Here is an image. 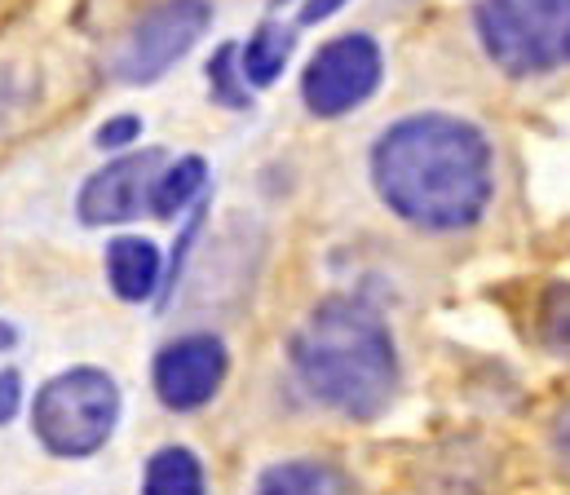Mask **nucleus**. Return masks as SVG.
<instances>
[{"label": "nucleus", "instance_id": "obj_6", "mask_svg": "<svg viewBox=\"0 0 570 495\" xmlns=\"http://www.w3.org/2000/svg\"><path fill=\"white\" fill-rule=\"evenodd\" d=\"M213 22L208 0H159L150 4L134 31L125 36V49L116 58V71L125 85H155L177 58H186L199 36Z\"/></svg>", "mask_w": 570, "mask_h": 495}, {"label": "nucleus", "instance_id": "obj_4", "mask_svg": "<svg viewBox=\"0 0 570 495\" xmlns=\"http://www.w3.org/2000/svg\"><path fill=\"white\" fill-rule=\"evenodd\" d=\"M120 420V389L98 367H71L53 376L31 407V429L53 456H94Z\"/></svg>", "mask_w": 570, "mask_h": 495}, {"label": "nucleus", "instance_id": "obj_21", "mask_svg": "<svg viewBox=\"0 0 570 495\" xmlns=\"http://www.w3.org/2000/svg\"><path fill=\"white\" fill-rule=\"evenodd\" d=\"M0 345H13V328H4V324H0Z\"/></svg>", "mask_w": 570, "mask_h": 495}, {"label": "nucleus", "instance_id": "obj_2", "mask_svg": "<svg viewBox=\"0 0 570 495\" xmlns=\"http://www.w3.org/2000/svg\"><path fill=\"white\" fill-rule=\"evenodd\" d=\"M292 367L318 403L354 420H376L399 389L394 336L350 297H327L305 315L292 336Z\"/></svg>", "mask_w": 570, "mask_h": 495}, {"label": "nucleus", "instance_id": "obj_9", "mask_svg": "<svg viewBox=\"0 0 570 495\" xmlns=\"http://www.w3.org/2000/svg\"><path fill=\"white\" fill-rule=\"evenodd\" d=\"M159 275H164V261H159V248L150 239L120 235L107 244V279H111V293L120 301H146L159 288Z\"/></svg>", "mask_w": 570, "mask_h": 495}, {"label": "nucleus", "instance_id": "obj_1", "mask_svg": "<svg viewBox=\"0 0 570 495\" xmlns=\"http://www.w3.org/2000/svg\"><path fill=\"white\" fill-rule=\"evenodd\" d=\"M372 181L390 212H399L407 226L433 235L469 230L495 190L491 142L460 116H407L376 138Z\"/></svg>", "mask_w": 570, "mask_h": 495}, {"label": "nucleus", "instance_id": "obj_16", "mask_svg": "<svg viewBox=\"0 0 570 495\" xmlns=\"http://www.w3.org/2000/svg\"><path fill=\"white\" fill-rule=\"evenodd\" d=\"M142 138V120L138 116H116V120H107L98 133H94V142L102 147V151H125L129 142H138Z\"/></svg>", "mask_w": 570, "mask_h": 495}, {"label": "nucleus", "instance_id": "obj_11", "mask_svg": "<svg viewBox=\"0 0 570 495\" xmlns=\"http://www.w3.org/2000/svg\"><path fill=\"white\" fill-rule=\"evenodd\" d=\"M204 181H208V165L199 156H181L177 165L155 172V186H150V204L146 208L155 217H181L204 195Z\"/></svg>", "mask_w": 570, "mask_h": 495}, {"label": "nucleus", "instance_id": "obj_7", "mask_svg": "<svg viewBox=\"0 0 570 495\" xmlns=\"http://www.w3.org/2000/svg\"><path fill=\"white\" fill-rule=\"evenodd\" d=\"M226 380V345L208 331L177 336L155 358V394L173 412L204 407Z\"/></svg>", "mask_w": 570, "mask_h": 495}, {"label": "nucleus", "instance_id": "obj_13", "mask_svg": "<svg viewBox=\"0 0 570 495\" xmlns=\"http://www.w3.org/2000/svg\"><path fill=\"white\" fill-rule=\"evenodd\" d=\"M142 495H204V469L195 452L186 447H164L146 465Z\"/></svg>", "mask_w": 570, "mask_h": 495}, {"label": "nucleus", "instance_id": "obj_17", "mask_svg": "<svg viewBox=\"0 0 570 495\" xmlns=\"http://www.w3.org/2000/svg\"><path fill=\"white\" fill-rule=\"evenodd\" d=\"M199 221H204V204L190 212V221H186L181 239L173 244V261H168V284H164V288H173V284H177V275H181V261H186V248H190V244H195V235H199Z\"/></svg>", "mask_w": 570, "mask_h": 495}, {"label": "nucleus", "instance_id": "obj_14", "mask_svg": "<svg viewBox=\"0 0 570 495\" xmlns=\"http://www.w3.org/2000/svg\"><path fill=\"white\" fill-rule=\"evenodd\" d=\"M235 58H239V49L235 44H222L217 58L208 62V85H213V98L217 102L248 107V80H244V71H235Z\"/></svg>", "mask_w": 570, "mask_h": 495}, {"label": "nucleus", "instance_id": "obj_8", "mask_svg": "<svg viewBox=\"0 0 570 495\" xmlns=\"http://www.w3.org/2000/svg\"><path fill=\"white\" fill-rule=\"evenodd\" d=\"M164 168V151H134V156H120L107 168H98L85 186H80V199H76V212L85 226H120V221H134L150 204V186H155V172Z\"/></svg>", "mask_w": 570, "mask_h": 495}, {"label": "nucleus", "instance_id": "obj_18", "mask_svg": "<svg viewBox=\"0 0 570 495\" xmlns=\"http://www.w3.org/2000/svg\"><path fill=\"white\" fill-rule=\"evenodd\" d=\"M18 403H22V380H18V372H0V425L18 412Z\"/></svg>", "mask_w": 570, "mask_h": 495}, {"label": "nucleus", "instance_id": "obj_5", "mask_svg": "<svg viewBox=\"0 0 570 495\" xmlns=\"http://www.w3.org/2000/svg\"><path fill=\"white\" fill-rule=\"evenodd\" d=\"M381 71H385L381 44L363 31H350V36L327 40L309 58V67L301 76V98L314 116L336 120V116H350L354 107H363L381 89Z\"/></svg>", "mask_w": 570, "mask_h": 495}, {"label": "nucleus", "instance_id": "obj_15", "mask_svg": "<svg viewBox=\"0 0 570 495\" xmlns=\"http://www.w3.org/2000/svg\"><path fill=\"white\" fill-rule=\"evenodd\" d=\"M540 328H544V340H549L553 349L570 354V284H558V288L544 297Z\"/></svg>", "mask_w": 570, "mask_h": 495}, {"label": "nucleus", "instance_id": "obj_12", "mask_svg": "<svg viewBox=\"0 0 570 495\" xmlns=\"http://www.w3.org/2000/svg\"><path fill=\"white\" fill-rule=\"evenodd\" d=\"M287 58H292V31L279 27V22H262L248 36V44L239 49V71H244V80L253 89H266V85H275L284 76Z\"/></svg>", "mask_w": 570, "mask_h": 495}, {"label": "nucleus", "instance_id": "obj_22", "mask_svg": "<svg viewBox=\"0 0 570 495\" xmlns=\"http://www.w3.org/2000/svg\"><path fill=\"white\" fill-rule=\"evenodd\" d=\"M275 4H287V0H275Z\"/></svg>", "mask_w": 570, "mask_h": 495}, {"label": "nucleus", "instance_id": "obj_20", "mask_svg": "<svg viewBox=\"0 0 570 495\" xmlns=\"http://www.w3.org/2000/svg\"><path fill=\"white\" fill-rule=\"evenodd\" d=\"M553 447H558V456H562V465L570 469V407L558 416V425H553Z\"/></svg>", "mask_w": 570, "mask_h": 495}, {"label": "nucleus", "instance_id": "obj_10", "mask_svg": "<svg viewBox=\"0 0 570 495\" xmlns=\"http://www.w3.org/2000/svg\"><path fill=\"white\" fill-rule=\"evenodd\" d=\"M257 495H354V487L327 461H284L262 474Z\"/></svg>", "mask_w": 570, "mask_h": 495}, {"label": "nucleus", "instance_id": "obj_3", "mask_svg": "<svg viewBox=\"0 0 570 495\" xmlns=\"http://www.w3.org/2000/svg\"><path fill=\"white\" fill-rule=\"evenodd\" d=\"M478 36L487 58L509 76L570 67V0H482Z\"/></svg>", "mask_w": 570, "mask_h": 495}, {"label": "nucleus", "instance_id": "obj_19", "mask_svg": "<svg viewBox=\"0 0 570 495\" xmlns=\"http://www.w3.org/2000/svg\"><path fill=\"white\" fill-rule=\"evenodd\" d=\"M341 4H345V0H305V9H301V22H305V27H314V22L332 18Z\"/></svg>", "mask_w": 570, "mask_h": 495}]
</instances>
